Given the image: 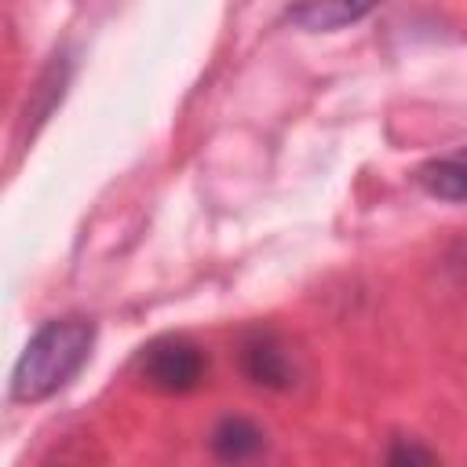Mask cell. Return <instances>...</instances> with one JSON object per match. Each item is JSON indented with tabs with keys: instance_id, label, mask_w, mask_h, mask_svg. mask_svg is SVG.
<instances>
[{
	"instance_id": "1",
	"label": "cell",
	"mask_w": 467,
	"mask_h": 467,
	"mask_svg": "<svg viewBox=\"0 0 467 467\" xmlns=\"http://www.w3.org/2000/svg\"><path fill=\"white\" fill-rule=\"evenodd\" d=\"M95 343V325L88 317H51L22 347L11 368V398L40 401L62 390L88 361Z\"/></svg>"
},
{
	"instance_id": "2",
	"label": "cell",
	"mask_w": 467,
	"mask_h": 467,
	"mask_svg": "<svg viewBox=\"0 0 467 467\" xmlns=\"http://www.w3.org/2000/svg\"><path fill=\"white\" fill-rule=\"evenodd\" d=\"M139 372L153 390L190 394L193 387H201V379L208 372V358L197 343H190L182 336H164L142 350Z\"/></svg>"
},
{
	"instance_id": "3",
	"label": "cell",
	"mask_w": 467,
	"mask_h": 467,
	"mask_svg": "<svg viewBox=\"0 0 467 467\" xmlns=\"http://www.w3.org/2000/svg\"><path fill=\"white\" fill-rule=\"evenodd\" d=\"M241 368L244 376L255 383V387H270V390H285L292 387V361L285 354L281 343H274L270 336H252L244 347H241Z\"/></svg>"
},
{
	"instance_id": "4",
	"label": "cell",
	"mask_w": 467,
	"mask_h": 467,
	"mask_svg": "<svg viewBox=\"0 0 467 467\" xmlns=\"http://www.w3.org/2000/svg\"><path fill=\"white\" fill-rule=\"evenodd\" d=\"M416 182L423 193H431L438 201H449V204L467 201V146H456L441 157H431L416 171Z\"/></svg>"
},
{
	"instance_id": "5",
	"label": "cell",
	"mask_w": 467,
	"mask_h": 467,
	"mask_svg": "<svg viewBox=\"0 0 467 467\" xmlns=\"http://www.w3.org/2000/svg\"><path fill=\"white\" fill-rule=\"evenodd\" d=\"M379 0H296L292 22L310 33H332L358 18H365Z\"/></svg>"
},
{
	"instance_id": "6",
	"label": "cell",
	"mask_w": 467,
	"mask_h": 467,
	"mask_svg": "<svg viewBox=\"0 0 467 467\" xmlns=\"http://www.w3.org/2000/svg\"><path fill=\"white\" fill-rule=\"evenodd\" d=\"M208 445H212V452H215L219 460L237 463V460L259 456V452L266 449V434H263L259 423H252V420H244V416H223V420L212 427Z\"/></svg>"
}]
</instances>
